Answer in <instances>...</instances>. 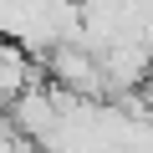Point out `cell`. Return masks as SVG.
Instances as JSON below:
<instances>
[{"label":"cell","instance_id":"2","mask_svg":"<svg viewBox=\"0 0 153 153\" xmlns=\"http://www.w3.org/2000/svg\"><path fill=\"white\" fill-rule=\"evenodd\" d=\"M36 76H41V66L31 61V51L21 41H5V36H0V102H16Z\"/></svg>","mask_w":153,"mask_h":153},{"label":"cell","instance_id":"3","mask_svg":"<svg viewBox=\"0 0 153 153\" xmlns=\"http://www.w3.org/2000/svg\"><path fill=\"white\" fill-rule=\"evenodd\" d=\"M16 128H10V102H0V143H5Z\"/></svg>","mask_w":153,"mask_h":153},{"label":"cell","instance_id":"1","mask_svg":"<svg viewBox=\"0 0 153 153\" xmlns=\"http://www.w3.org/2000/svg\"><path fill=\"white\" fill-rule=\"evenodd\" d=\"M46 76H51L61 92L82 97V102H102V92H112V87H107V66H102V56H97L92 46H82V41L56 46V51L46 56Z\"/></svg>","mask_w":153,"mask_h":153}]
</instances>
